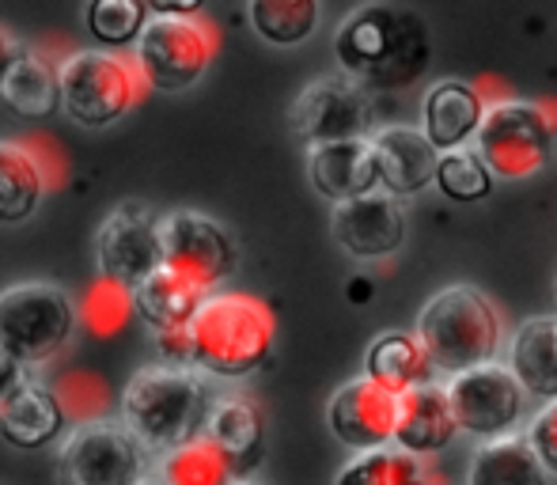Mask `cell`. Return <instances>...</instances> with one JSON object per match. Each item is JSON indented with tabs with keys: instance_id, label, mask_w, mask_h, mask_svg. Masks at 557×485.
<instances>
[{
	"instance_id": "1",
	"label": "cell",
	"mask_w": 557,
	"mask_h": 485,
	"mask_svg": "<svg viewBox=\"0 0 557 485\" xmlns=\"http://www.w3.org/2000/svg\"><path fill=\"white\" fill-rule=\"evenodd\" d=\"M334 58L368 96L403 91L425 76L433 61V35L406 4H360L334 35Z\"/></svg>"
},
{
	"instance_id": "2",
	"label": "cell",
	"mask_w": 557,
	"mask_h": 485,
	"mask_svg": "<svg viewBox=\"0 0 557 485\" xmlns=\"http://www.w3.org/2000/svg\"><path fill=\"white\" fill-rule=\"evenodd\" d=\"M213 390L194 368H145L122 390V425L140 440L145 451H168L206 436L213 413Z\"/></svg>"
},
{
	"instance_id": "3",
	"label": "cell",
	"mask_w": 557,
	"mask_h": 485,
	"mask_svg": "<svg viewBox=\"0 0 557 485\" xmlns=\"http://www.w3.org/2000/svg\"><path fill=\"white\" fill-rule=\"evenodd\" d=\"M194 372L216 380H243L273 353L277 319L270 303L247 293H213L190 323Z\"/></svg>"
},
{
	"instance_id": "4",
	"label": "cell",
	"mask_w": 557,
	"mask_h": 485,
	"mask_svg": "<svg viewBox=\"0 0 557 485\" xmlns=\"http://www.w3.org/2000/svg\"><path fill=\"white\" fill-rule=\"evenodd\" d=\"M418 338L425 341L436 372L451 380L470 368L497 361L505 346V319L497 303L474 285H451L421 308Z\"/></svg>"
},
{
	"instance_id": "5",
	"label": "cell",
	"mask_w": 557,
	"mask_h": 485,
	"mask_svg": "<svg viewBox=\"0 0 557 485\" xmlns=\"http://www.w3.org/2000/svg\"><path fill=\"white\" fill-rule=\"evenodd\" d=\"M61 111L84 129H107L145 99L148 80L137 61L111 50H73L58 65Z\"/></svg>"
},
{
	"instance_id": "6",
	"label": "cell",
	"mask_w": 557,
	"mask_h": 485,
	"mask_svg": "<svg viewBox=\"0 0 557 485\" xmlns=\"http://www.w3.org/2000/svg\"><path fill=\"white\" fill-rule=\"evenodd\" d=\"M73 296L46 281H27L0 293V349L20 368L46 364L76 334Z\"/></svg>"
},
{
	"instance_id": "7",
	"label": "cell",
	"mask_w": 557,
	"mask_h": 485,
	"mask_svg": "<svg viewBox=\"0 0 557 485\" xmlns=\"http://www.w3.org/2000/svg\"><path fill=\"white\" fill-rule=\"evenodd\" d=\"M216 50H221V30L206 12L183 15V20L152 15L140 42L133 46V61H137L148 88L186 91L209 73Z\"/></svg>"
},
{
	"instance_id": "8",
	"label": "cell",
	"mask_w": 557,
	"mask_h": 485,
	"mask_svg": "<svg viewBox=\"0 0 557 485\" xmlns=\"http://www.w3.org/2000/svg\"><path fill=\"white\" fill-rule=\"evenodd\" d=\"M557 129L546 119L543 103H523V99H508L485 111L482 129L474 137V152L485 160L493 178L505 183H523L546 171L554 156Z\"/></svg>"
},
{
	"instance_id": "9",
	"label": "cell",
	"mask_w": 557,
	"mask_h": 485,
	"mask_svg": "<svg viewBox=\"0 0 557 485\" xmlns=\"http://www.w3.org/2000/svg\"><path fill=\"white\" fill-rule=\"evenodd\" d=\"M145 456L140 440L114 421L76 425L61 440L58 482L61 485H137L145 482Z\"/></svg>"
},
{
	"instance_id": "10",
	"label": "cell",
	"mask_w": 557,
	"mask_h": 485,
	"mask_svg": "<svg viewBox=\"0 0 557 485\" xmlns=\"http://www.w3.org/2000/svg\"><path fill=\"white\" fill-rule=\"evenodd\" d=\"M160 236H163V270L206 288L209 296L232 277L235 262H239V247L227 236L224 224L198 213V209L163 213Z\"/></svg>"
},
{
	"instance_id": "11",
	"label": "cell",
	"mask_w": 557,
	"mask_h": 485,
	"mask_svg": "<svg viewBox=\"0 0 557 485\" xmlns=\"http://www.w3.org/2000/svg\"><path fill=\"white\" fill-rule=\"evenodd\" d=\"M447 398H451L459 433L478 436L482 444L516 436V425L523 421V383L512 375V368L490 361L482 368H470L462 375L447 380Z\"/></svg>"
},
{
	"instance_id": "12",
	"label": "cell",
	"mask_w": 557,
	"mask_h": 485,
	"mask_svg": "<svg viewBox=\"0 0 557 485\" xmlns=\"http://www.w3.org/2000/svg\"><path fill=\"white\" fill-rule=\"evenodd\" d=\"M160 213L140 201H125L103 221L96 236L99 277L117 281L125 288H140L152 273L163 270V236Z\"/></svg>"
},
{
	"instance_id": "13",
	"label": "cell",
	"mask_w": 557,
	"mask_h": 485,
	"mask_svg": "<svg viewBox=\"0 0 557 485\" xmlns=\"http://www.w3.org/2000/svg\"><path fill=\"white\" fill-rule=\"evenodd\" d=\"M293 133L304 145H337V140H360L372 122V99L349 76H323L296 96L288 111Z\"/></svg>"
},
{
	"instance_id": "14",
	"label": "cell",
	"mask_w": 557,
	"mask_h": 485,
	"mask_svg": "<svg viewBox=\"0 0 557 485\" xmlns=\"http://www.w3.org/2000/svg\"><path fill=\"white\" fill-rule=\"evenodd\" d=\"M398 406H403V398L395 390L368 380V375H357L334 390L331 406H326V425H331L334 440L364 456V451H380L395 444Z\"/></svg>"
},
{
	"instance_id": "15",
	"label": "cell",
	"mask_w": 557,
	"mask_h": 485,
	"mask_svg": "<svg viewBox=\"0 0 557 485\" xmlns=\"http://www.w3.org/2000/svg\"><path fill=\"white\" fill-rule=\"evenodd\" d=\"M331 232L352 258H364V262L391 258L406 242V209L398 198L375 190L368 198L334 206Z\"/></svg>"
},
{
	"instance_id": "16",
	"label": "cell",
	"mask_w": 557,
	"mask_h": 485,
	"mask_svg": "<svg viewBox=\"0 0 557 485\" xmlns=\"http://www.w3.org/2000/svg\"><path fill=\"white\" fill-rule=\"evenodd\" d=\"M375 167H380V190L391 198H413V194L436 186V163L441 152L433 140L413 125H383L372 133Z\"/></svg>"
},
{
	"instance_id": "17",
	"label": "cell",
	"mask_w": 557,
	"mask_h": 485,
	"mask_svg": "<svg viewBox=\"0 0 557 485\" xmlns=\"http://www.w3.org/2000/svg\"><path fill=\"white\" fill-rule=\"evenodd\" d=\"M311 186L334 206L368 198L380 190V167H375L372 137L337 140V145H319L308 152Z\"/></svg>"
},
{
	"instance_id": "18",
	"label": "cell",
	"mask_w": 557,
	"mask_h": 485,
	"mask_svg": "<svg viewBox=\"0 0 557 485\" xmlns=\"http://www.w3.org/2000/svg\"><path fill=\"white\" fill-rule=\"evenodd\" d=\"M65 406L58 390L35 380H23L15 390L0 398V440L20 451H38L65 433Z\"/></svg>"
},
{
	"instance_id": "19",
	"label": "cell",
	"mask_w": 557,
	"mask_h": 485,
	"mask_svg": "<svg viewBox=\"0 0 557 485\" xmlns=\"http://www.w3.org/2000/svg\"><path fill=\"white\" fill-rule=\"evenodd\" d=\"M485 111H490V103L474 84L441 80L429 88L425 103H421V133L433 140L436 152H455L478 137Z\"/></svg>"
},
{
	"instance_id": "20",
	"label": "cell",
	"mask_w": 557,
	"mask_h": 485,
	"mask_svg": "<svg viewBox=\"0 0 557 485\" xmlns=\"http://www.w3.org/2000/svg\"><path fill=\"white\" fill-rule=\"evenodd\" d=\"M455 436H459V421H455L451 398H447V383H429V387L403 395L395 448L429 459L444 451Z\"/></svg>"
},
{
	"instance_id": "21",
	"label": "cell",
	"mask_w": 557,
	"mask_h": 485,
	"mask_svg": "<svg viewBox=\"0 0 557 485\" xmlns=\"http://www.w3.org/2000/svg\"><path fill=\"white\" fill-rule=\"evenodd\" d=\"M364 375L403 398L410 390L436 383V364L429 357L425 341L418 338V331H387L368 346Z\"/></svg>"
},
{
	"instance_id": "22",
	"label": "cell",
	"mask_w": 557,
	"mask_h": 485,
	"mask_svg": "<svg viewBox=\"0 0 557 485\" xmlns=\"http://www.w3.org/2000/svg\"><path fill=\"white\" fill-rule=\"evenodd\" d=\"M206 436L232 459L239 482H247V474L262 463L265 448V421L262 410L247 398H216L213 413H209Z\"/></svg>"
},
{
	"instance_id": "23",
	"label": "cell",
	"mask_w": 557,
	"mask_h": 485,
	"mask_svg": "<svg viewBox=\"0 0 557 485\" xmlns=\"http://www.w3.org/2000/svg\"><path fill=\"white\" fill-rule=\"evenodd\" d=\"M508 368L523 383L528 395L557 398V315L528 319L520 331L512 334L508 346Z\"/></svg>"
},
{
	"instance_id": "24",
	"label": "cell",
	"mask_w": 557,
	"mask_h": 485,
	"mask_svg": "<svg viewBox=\"0 0 557 485\" xmlns=\"http://www.w3.org/2000/svg\"><path fill=\"white\" fill-rule=\"evenodd\" d=\"M209 293L198 285H190L186 277L171 270H160L145 281L140 288H133V303H137V315L160 331H183L198 319V311L206 308Z\"/></svg>"
},
{
	"instance_id": "25",
	"label": "cell",
	"mask_w": 557,
	"mask_h": 485,
	"mask_svg": "<svg viewBox=\"0 0 557 485\" xmlns=\"http://www.w3.org/2000/svg\"><path fill=\"white\" fill-rule=\"evenodd\" d=\"M46 178L38 156L27 140H0V224H20L42 201Z\"/></svg>"
},
{
	"instance_id": "26",
	"label": "cell",
	"mask_w": 557,
	"mask_h": 485,
	"mask_svg": "<svg viewBox=\"0 0 557 485\" xmlns=\"http://www.w3.org/2000/svg\"><path fill=\"white\" fill-rule=\"evenodd\" d=\"M467 485H550L528 436H500L470 456Z\"/></svg>"
},
{
	"instance_id": "27",
	"label": "cell",
	"mask_w": 557,
	"mask_h": 485,
	"mask_svg": "<svg viewBox=\"0 0 557 485\" xmlns=\"http://www.w3.org/2000/svg\"><path fill=\"white\" fill-rule=\"evenodd\" d=\"M0 96L23 119H50L61 111V76L58 65L42 53H23L12 65V73L0 80Z\"/></svg>"
},
{
	"instance_id": "28",
	"label": "cell",
	"mask_w": 557,
	"mask_h": 485,
	"mask_svg": "<svg viewBox=\"0 0 557 485\" xmlns=\"http://www.w3.org/2000/svg\"><path fill=\"white\" fill-rule=\"evenodd\" d=\"M334 485H444V482L425 459L410 456V451L391 444V448L352 456L349 463L337 471Z\"/></svg>"
},
{
	"instance_id": "29",
	"label": "cell",
	"mask_w": 557,
	"mask_h": 485,
	"mask_svg": "<svg viewBox=\"0 0 557 485\" xmlns=\"http://www.w3.org/2000/svg\"><path fill=\"white\" fill-rule=\"evenodd\" d=\"M160 485H239V474L209 436H198L160 459Z\"/></svg>"
},
{
	"instance_id": "30",
	"label": "cell",
	"mask_w": 557,
	"mask_h": 485,
	"mask_svg": "<svg viewBox=\"0 0 557 485\" xmlns=\"http://www.w3.org/2000/svg\"><path fill=\"white\" fill-rule=\"evenodd\" d=\"M247 15L258 35L273 46H300L319 27L315 0H255L247 8Z\"/></svg>"
},
{
	"instance_id": "31",
	"label": "cell",
	"mask_w": 557,
	"mask_h": 485,
	"mask_svg": "<svg viewBox=\"0 0 557 485\" xmlns=\"http://www.w3.org/2000/svg\"><path fill=\"white\" fill-rule=\"evenodd\" d=\"M84 20H88V30L103 50L117 53L122 46H137L140 35H145L148 20V0H91L84 8Z\"/></svg>"
},
{
	"instance_id": "32",
	"label": "cell",
	"mask_w": 557,
	"mask_h": 485,
	"mask_svg": "<svg viewBox=\"0 0 557 485\" xmlns=\"http://www.w3.org/2000/svg\"><path fill=\"white\" fill-rule=\"evenodd\" d=\"M436 190H441L447 201L467 206V201H482L485 194L493 190V175L474 148H455V152H441V163H436Z\"/></svg>"
},
{
	"instance_id": "33",
	"label": "cell",
	"mask_w": 557,
	"mask_h": 485,
	"mask_svg": "<svg viewBox=\"0 0 557 485\" xmlns=\"http://www.w3.org/2000/svg\"><path fill=\"white\" fill-rule=\"evenodd\" d=\"M133 311H137V303H133V288L99 277L96 285H91V293L84 296L81 315H84V323H88L91 334L107 338V334H117L125 323H129Z\"/></svg>"
},
{
	"instance_id": "34",
	"label": "cell",
	"mask_w": 557,
	"mask_h": 485,
	"mask_svg": "<svg viewBox=\"0 0 557 485\" xmlns=\"http://www.w3.org/2000/svg\"><path fill=\"white\" fill-rule=\"evenodd\" d=\"M523 436H528V444L535 448V456H539V463L546 467V474L557 478V398H550V402L528 421V433Z\"/></svg>"
},
{
	"instance_id": "35",
	"label": "cell",
	"mask_w": 557,
	"mask_h": 485,
	"mask_svg": "<svg viewBox=\"0 0 557 485\" xmlns=\"http://www.w3.org/2000/svg\"><path fill=\"white\" fill-rule=\"evenodd\" d=\"M156 349H160V357L168 361V368H194L190 326H183V331H160L156 334Z\"/></svg>"
},
{
	"instance_id": "36",
	"label": "cell",
	"mask_w": 557,
	"mask_h": 485,
	"mask_svg": "<svg viewBox=\"0 0 557 485\" xmlns=\"http://www.w3.org/2000/svg\"><path fill=\"white\" fill-rule=\"evenodd\" d=\"M23 53H27V50H23V42L4 27V23H0V80L12 73V65L23 58Z\"/></svg>"
},
{
	"instance_id": "37",
	"label": "cell",
	"mask_w": 557,
	"mask_h": 485,
	"mask_svg": "<svg viewBox=\"0 0 557 485\" xmlns=\"http://www.w3.org/2000/svg\"><path fill=\"white\" fill-rule=\"evenodd\" d=\"M23 383V368L12 361V357L0 349V398L8 395V390H15Z\"/></svg>"
},
{
	"instance_id": "38",
	"label": "cell",
	"mask_w": 557,
	"mask_h": 485,
	"mask_svg": "<svg viewBox=\"0 0 557 485\" xmlns=\"http://www.w3.org/2000/svg\"><path fill=\"white\" fill-rule=\"evenodd\" d=\"M543 111H546V119H550L554 129H557V99H543Z\"/></svg>"
},
{
	"instance_id": "39",
	"label": "cell",
	"mask_w": 557,
	"mask_h": 485,
	"mask_svg": "<svg viewBox=\"0 0 557 485\" xmlns=\"http://www.w3.org/2000/svg\"><path fill=\"white\" fill-rule=\"evenodd\" d=\"M137 485H160V482H148V478H145V482H137Z\"/></svg>"
},
{
	"instance_id": "40",
	"label": "cell",
	"mask_w": 557,
	"mask_h": 485,
	"mask_svg": "<svg viewBox=\"0 0 557 485\" xmlns=\"http://www.w3.org/2000/svg\"><path fill=\"white\" fill-rule=\"evenodd\" d=\"M239 485H258V482H239Z\"/></svg>"
}]
</instances>
